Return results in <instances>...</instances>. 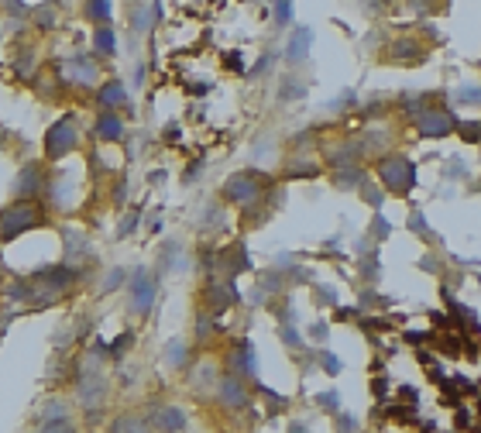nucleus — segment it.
Here are the masks:
<instances>
[{
	"instance_id": "nucleus-1",
	"label": "nucleus",
	"mask_w": 481,
	"mask_h": 433,
	"mask_svg": "<svg viewBox=\"0 0 481 433\" xmlns=\"http://www.w3.org/2000/svg\"><path fill=\"white\" fill-rule=\"evenodd\" d=\"M38 224H45V210L35 200H24L21 196L17 203H10L7 210H0V241H14L17 234H24V231H31Z\"/></svg>"
},
{
	"instance_id": "nucleus-2",
	"label": "nucleus",
	"mask_w": 481,
	"mask_h": 433,
	"mask_svg": "<svg viewBox=\"0 0 481 433\" xmlns=\"http://www.w3.org/2000/svg\"><path fill=\"white\" fill-rule=\"evenodd\" d=\"M379 179H382L392 193L406 196V193L416 186V169H412V162L402 159V155H385L382 162H379Z\"/></svg>"
},
{
	"instance_id": "nucleus-3",
	"label": "nucleus",
	"mask_w": 481,
	"mask_h": 433,
	"mask_svg": "<svg viewBox=\"0 0 481 433\" xmlns=\"http://www.w3.org/2000/svg\"><path fill=\"white\" fill-rule=\"evenodd\" d=\"M262 189H265V175H258V173H234L227 182H224V200L248 206V203H255V200L262 196Z\"/></svg>"
},
{
	"instance_id": "nucleus-4",
	"label": "nucleus",
	"mask_w": 481,
	"mask_h": 433,
	"mask_svg": "<svg viewBox=\"0 0 481 433\" xmlns=\"http://www.w3.org/2000/svg\"><path fill=\"white\" fill-rule=\"evenodd\" d=\"M416 127H419V134H426V138H447V134L457 127V121H454V114H451V110L433 107V110H419Z\"/></svg>"
},
{
	"instance_id": "nucleus-5",
	"label": "nucleus",
	"mask_w": 481,
	"mask_h": 433,
	"mask_svg": "<svg viewBox=\"0 0 481 433\" xmlns=\"http://www.w3.org/2000/svg\"><path fill=\"white\" fill-rule=\"evenodd\" d=\"M76 148V127L69 121H55L45 134V155L48 159H62Z\"/></svg>"
},
{
	"instance_id": "nucleus-6",
	"label": "nucleus",
	"mask_w": 481,
	"mask_h": 433,
	"mask_svg": "<svg viewBox=\"0 0 481 433\" xmlns=\"http://www.w3.org/2000/svg\"><path fill=\"white\" fill-rule=\"evenodd\" d=\"M152 303H155V279L145 275V272H138L134 282H131V306H134L138 313H148Z\"/></svg>"
},
{
	"instance_id": "nucleus-7",
	"label": "nucleus",
	"mask_w": 481,
	"mask_h": 433,
	"mask_svg": "<svg viewBox=\"0 0 481 433\" xmlns=\"http://www.w3.org/2000/svg\"><path fill=\"white\" fill-rule=\"evenodd\" d=\"M14 193L31 200V196H42V169L38 166H24L21 175L14 179Z\"/></svg>"
},
{
	"instance_id": "nucleus-8",
	"label": "nucleus",
	"mask_w": 481,
	"mask_h": 433,
	"mask_svg": "<svg viewBox=\"0 0 481 433\" xmlns=\"http://www.w3.org/2000/svg\"><path fill=\"white\" fill-rule=\"evenodd\" d=\"M93 134H96V141H120V134H124V121H120L117 114L107 110V114L96 117Z\"/></svg>"
},
{
	"instance_id": "nucleus-9",
	"label": "nucleus",
	"mask_w": 481,
	"mask_h": 433,
	"mask_svg": "<svg viewBox=\"0 0 481 433\" xmlns=\"http://www.w3.org/2000/svg\"><path fill=\"white\" fill-rule=\"evenodd\" d=\"M220 399H224L227 409H244V406H248V392H244V385L234 382V378L220 382Z\"/></svg>"
},
{
	"instance_id": "nucleus-10",
	"label": "nucleus",
	"mask_w": 481,
	"mask_h": 433,
	"mask_svg": "<svg viewBox=\"0 0 481 433\" xmlns=\"http://www.w3.org/2000/svg\"><path fill=\"white\" fill-rule=\"evenodd\" d=\"M306 52H309V31L306 28H296L292 35H289V45H286V62H302L306 59Z\"/></svg>"
},
{
	"instance_id": "nucleus-11",
	"label": "nucleus",
	"mask_w": 481,
	"mask_h": 433,
	"mask_svg": "<svg viewBox=\"0 0 481 433\" xmlns=\"http://www.w3.org/2000/svg\"><path fill=\"white\" fill-rule=\"evenodd\" d=\"M42 416H45V420H42L45 430H69V427H73L69 416H66V406H62V403H48V406L42 409Z\"/></svg>"
},
{
	"instance_id": "nucleus-12",
	"label": "nucleus",
	"mask_w": 481,
	"mask_h": 433,
	"mask_svg": "<svg viewBox=\"0 0 481 433\" xmlns=\"http://www.w3.org/2000/svg\"><path fill=\"white\" fill-rule=\"evenodd\" d=\"M69 80L73 83H80V87H90L96 80V66L90 59H83V55H76L73 62H69Z\"/></svg>"
},
{
	"instance_id": "nucleus-13",
	"label": "nucleus",
	"mask_w": 481,
	"mask_h": 433,
	"mask_svg": "<svg viewBox=\"0 0 481 433\" xmlns=\"http://www.w3.org/2000/svg\"><path fill=\"white\" fill-rule=\"evenodd\" d=\"M38 279H42V282H52V285H59V289H66V285L76 279V268H69V265H48V268L38 272Z\"/></svg>"
},
{
	"instance_id": "nucleus-14",
	"label": "nucleus",
	"mask_w": 481,
	"mask_h": 433,
	"mask_svg": "<svg viewBox=\"0 0 481 433\" xmlns=\"http://www.w3.org/2000/svg\"><path fill=\"white\" fill-rule=\"evenodd\" d=\"M96 100H100V107H107V110H114V107H124L127 103V93H124V83H107V87H100L96 93Z\"/></svg>"
},
{
	"instance_id": "nucleus-15",
	"label": "nucleus",
	"mask_w": 481,
	"mask_h": 433,
	"mask_svg": "<svg viewBox=\"0 0 481 433\" xmlns=\"http://www.w3.org/2000/svg\"><path fill=\"white\" fill-rule=\"evenodd\" d=\"M155 427H162V430H183L186 427V413L183 409H162L158 420H155Z\"/></svg>"
},
{
	"instance_id": "nucleus-16",
	"label": "nucleus",
	"mask_w": 481,
	"mask_h": 433,
	"mask_svg": "<svg viewBox=\"0 0 481 433\" xmlns=\"http://www.w3.org/2000/svg\"><path fill=\"white\" fill-rule=\"evenodd\" d=\"M93 48L100 52V55H114V31H110L107 24L93 31Z\"/></svg>"
},
{
	"instance_id": "nucleus-17",
	"label": "nucleus",
	"mask_w": 481,
	"mask_h": 433,
	"mask_svg": "<svg viewBox=\"0 0 481 433\" xmlns=\"http://www.w3.org/2000/svg\"><path fill=\"white\" fill-rule=\"evenodd\" d=\"M395 55H402V62H419V45H412V42H399L395 45Z\"/></svg>"
},
{
	"instance_id": "nucleus-18",
	"label": "nucleus",
	"mask_w": 481,
	"mask_h": 433,
	"mask_svg": "<svg viewBox=\"0 0 481 433\" xmlns=\"http://www.w3.org/2000/svg\"><path fill=\"white\" fill-rule=\"evenodd\" d=\"M90 17L100 21V24L110 21V7H107V0H90Z\"/></svg>"
},
{
	"instance_id": "nucleus-19",
	"label": "nucleus",
	"mask_w": 481,
	"mask_h": 433,
	"mask_svg": "<svg viewBox=\"0 0 481 433\" xmlns=\"http://www.w3.org/2000/svg\"><path fill=\"white\" fill-rule=\"evenodd\" d=\"M165 357H169V364H172V368H183V364H186V361H183V357H186V347H183V344H169Z\"/></svg>"
},
{
	"instance_id": "nucleus-20",
	"label": "nucleus",
	"mask_w": 481,
	"mask_h": 433,
	"mask_svg": "<svg viewBox=\"0 0 481 433\" xmlns=\"http://www.w3.org/2000/svg\"><path fill=\"white\" fill-rule=\"evenodd\" d=\"M457 131H461V138H464V141H478L481 121H471V124H457Z\"/></svg>"
},
{
	"instance_id": "nucleus-21",
	"label": "nucleus",
	"mask_w": 481,
	"mask_h": 433,
	"mask_svg": "<svg viewBox=\"0 0 481 433\" xmlns=\"http://www.w3.org/2000/svg\"><path fill=\"white\" fill-rule=\"evenodd\" d=\"M275 17H279V24L292 21V0H275Z\"/></svg>"
},
{
	"instance_id": "nucleus-22",
	"label": "nucleus",
	"mask_w": 481,
	"mask_h": 433,
	"mask_svg": "<svg viewBox=\"0 0 481 433\" xmlns=\"http://www.w3.org/2000/svg\"><path fill=\"white\" fill-rule=\"evenodd\" d=\"M457 100H464V103H478L481 89H461V93H457Z\"/></svg>"
},
{
	"instance_id": "nucleus-23",
	"label": "nucleus",
	"mask_w": 481,
	"mask_h": 433,
	"mask_svg": "<svg viewBox=\"0 0 481 433\" xmlns=\"http://www.w3.org/2000/svg\"><path fill=\"white\" fill-rule=\"evenodd\" d=\"M323 368H327L330 375H337V371H341V364H337V357H334V354H323Z\"/></svg>"
},
{
	"instance_id": "nucleus-24",
	"label": "nucleus",
	"mask_w": 481,
	"mask_h": 433,
	"mask_svg": "<svg viewBox=\"0 0 481 433\" xmlns=\"http://www.w3.org/2000/svg\"><path fill=\"white\" fill-rule=\"evenodd\" d=\"M282 341H286V344H292V347H302V341L296 337V330H282Z\"/></svg>"
},
{
	"instance_id": "nucleus-25",
	"label": "nucleus",
	"mask_w": 481,
	"mask_h": 433,
	"mask_svg": "<svg viewBox=\"0 0 481 433\" xmlns=\"http://www.w3.org/2000/svg\"><path fill=\"white\" fill-rule=\"evenodd\" d=\"M120 279H124V272H120V268H117V272H110V279H107V289L120 285Z\"/></svg>"
},
{
	"instance_id": "nucleus-26",
	"label": "nucleus",
	"mask_w": 481,
	"mask_h": 433,
	"mask_svg": "<svg viewBox=\"0 0 481 433\" xmlns=\"http://www.w3.org/2000/svg\"><path fill=\"white\" fill-rule=\"evenodd\" d=\"M124 347H131V334H124V337H117V344H114V354H120Z\"/></svg>"
},
{
	"instance_id": "nucleus-27",
	"label": "nucleus",
	"mask_w": 481,
	"mask_h": 433,
	"mask_svg": "<svg viewBox=\"0 0 481 433\" xmlns=\"http://www.w3.org/2000/svg\"><path fill=\"white\" fill-rule=\"evenodd\" d=\"M227 66H230V69H237V73L244 69V66H241V55H237V52H234V55H227Z\"/></svg>"
},
{
	"instance_id": "nucleus-28",
	"label": "nucleus",
	"mask_w": 481,
	"mask_h": 433,
	"mask_svg": "<svg viewBox=\"0 0 481 433\" xmlns=\"http://www.w3.org/2000/svg\"><path fill=\"white\" fill-rule=\"evenodd\" d=\"M10 299H28V289H24V285H14V289H10Z\"/></svg>"
},
{
	"instance_id": "nucleus-29",
	"label": "nucleus",
	"mask_w": 481,
	"mask_h": 433,
	"mask_svg": "<svg viewBox=\"0 0 481 433\" xmlns=\"http://www.w3.org/2000/svg\"><path fill=\"white\" fill-rule=\"evenodd\" d=\"M334 317H337V320H351V317H354V310H337Z\"/></svg>"
}]
</instances>
